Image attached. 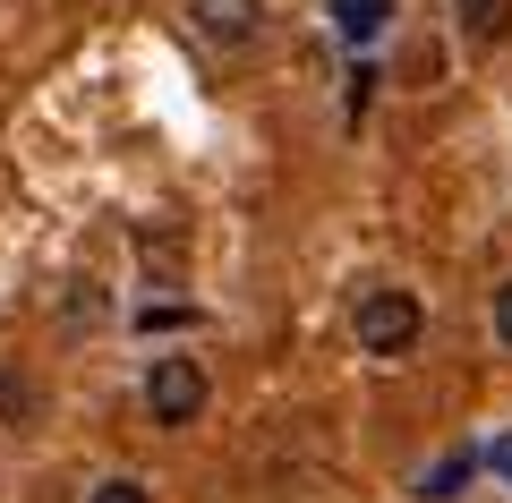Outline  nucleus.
Wrapping results in <instances>:
<instances>
[{
  "mask_svg": "<svg viewBox=\"0 0 512 503\" xmlns=\"http://www.w3.org/2000/svg\"><path fill=\"white\" fill-rule=\"evenodd\" d=\"M350 342L367 350V359H410V350L427 342V299L419 290H402V282H384V290H367L359 299V316H350Z\"/></svg>",
  "mask_w": 512,
  "mask_h": 503,
  "instance_id": "obj_1",
  "label": "nucleus"
},
{
  "mask_svg": "<svg viewBox=\"0 0 512 503\" xmlns=\"http://www.w3.org/2000/svg\"><path fill=\"white\" fill-rule=\"evenodd\" d=\"M86 503H154V486L120 469V478H94V486H86Z\"/></svg>",
  "mask_w": 512,
  "mask_h": 503,
  "instance_id": "obj_8",
  "label": "nucleus"
},
{
  "mask_svg": "<svg viewBox=\"0 0 512 503\" xmlns=\"http://www.w3.org/2000/svg\"><path fill=\"white\" fill-rule=\"evenodd\" d=\"M504 469H512V444H504Z\"/></svg>",
  "mask_w": 512,
  "mask_h": 503,
  "instance_id": "obj_11",
  "label": "nucleus"
},
{
  "mask_svg": "<svg viewBox=\"0 0 512 503\" xmlns=\"http://www.w3.org/2000/svg\"><path fill=\"white\" fill-rule=\"evenodd\" d=\"M512 35V0H461V43H504Z\"/></svg>",
  "mask_w": 512,
  "mask_h": 503,
  "instance_id": "obj_6",
  "label": "nucleus"
},
{
  "mask_svg": "<svg viewBox=\"0 0 512 503\" xmlns=\"http://www.w3.org/2000/svg\"><path fill=\"white\" fill-rule=\"evenodd\" d=\"M188 26H197L214 52H239V43L265 35V0H188Z\"/></svg>",
  "mask_w": 512,
  "mask_h": 503,
  "instance_id": "obj_3",
  "label": "nucleus"
},
{
  "mask_svg": "<svg viewBox=\"0 0 512 503\" xmlns=\"http://www.w3.org/2000/svg\"><path fill=\"white\" fill-rule=\"evenodd\" d=\"M325 9H333V35H342V43H376L402 0H325Z\"/></svg>",
  "mask_w": 512,
  "mask_h": 503,
  "instance_id": "obj_5",
  "label": "nucleus"
},
{
  "mask_svg": "<svg viewBox=\"0 0 512 503\" xmlns=\"http://www.w3.org/2000/svg\"><path fill=\"white\" fill-rule=\"evenodd\" d=\"M171 324H188V307H171V299L163 307H137V333H171Z\"/></svg>",
  "mask_w": 512,
  "mask_h": 503,
  "instance_id": "obj_10",
  "label": "nucleus"
},
{
  "mask_svg": "<svg viewBox=\"0 0 512 503\" xmlns=\"http://www.w3.org/2000/svg\"><path fill=\"white\" fill-rule=\"evenodd\" d=\"M487 324H495V350H512V282H495V307H487Z\"/></svg>",
  "mask_w": 512,
  "mask_h": 503,
  "instance_id": "obj_9",
  "label": "nucleus"
},
{
  "mask_svg": "<svg viewBox=\"0 0 512 503\" xmlns=\"http://www.w3.org/2000/svg\"><path fill=\"white\" fill-rule=\"evenodd\" d=\"M470 469H478L470 452H444V461H436V469H427V478H419V495H427V503H444V495H461V486H470Z\"/></svg>",
  "mask_w": 512,
  "mask_h": 503,
  "instance_id": "obj_7",
  "label": "nucleus"
},
{
  "mask_svg": "<svg viewBox=\"0 0 512 503\" xmlns=\"http://www.w3.org/2000/svg\"><path fill=\"white\" fill-rule=\"evenodd\" d=\"M205 401H214V376H205L188 350H171V359L146 367V418L154 427H197Z\"/></svg>",
  "mask_w": 512,
  "mask_h": 503,
  "instance_id": "obj_2",
  "label": "nucleus"
},
{
  "mask_svg": "<svg viewBox=\"0 0 512 503\" xmlns=\"http://www.w3.org/2000/svg\"><path fill=\"white\" fill-rule=\"evenodd\" d=\"M0 427L9 435H35L43 427V384L26 367H0Z\"/></svg>",
  "mask_w": 512,
  "mask_h": 503,
  "instance_id": "obj_4",
  "label": "nucleus"
}]
</instances>
